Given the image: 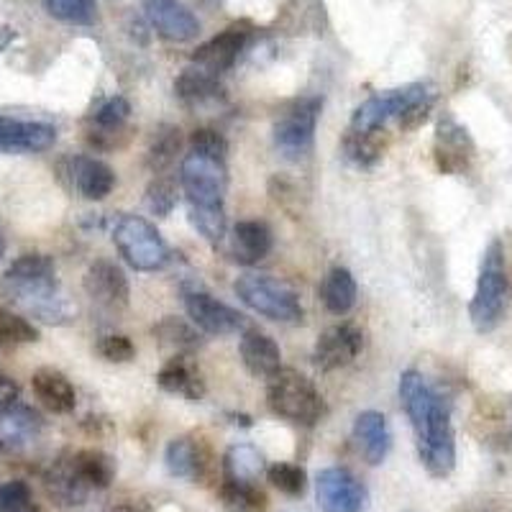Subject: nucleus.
Instances as JSON below:
<instances>
[{
    "label": "nucleus",
    "mask_w": 512,
    "mask_h": 512,
    "mask_svg": "<svg viewBox=\"0 0 512 512\" xmlns=\"http://www.w3.org/2000/svg\"><path fill=\"white\" fill-rule=\"evenodd\" d=\"M70 180L85 200H105L116 187V172L95 157L70 159Z\"/></svg>",
    "instance_id": "20"
},
{
    "label": "nucleus",
    "mask_w": 512,
    "mask_h": 512,
    "mask_svg": "<svg viewBox=\"0 0 512 512\" xmlns=\"http://www.w3.org/2000/svg\"><path fill=\"white\" fill-rule=\"evenodd\" d=\"M364 349V333L351 323L331 326L318 336L313 361L320 372H333V369L349 367L351 361Z\"/></svg>",
    "instance_id": "12"
},
{
    "label": "nucleus",
    "mask_w": 512,
    "mask_h": 512,
    "mask_svg": "<svg viewBox=\"0 0 512 512\" xmlns=\"http://www.w3.org/2000/svg\"><path fill=\"white\" fill-rule=\"evenodd\" d=\"M41 433V418L26 405H13V408L0 413V454L16 456L29 451Z\"/></svg>",
    "instance_id": "17"
},
{
    "label": "nucleus",
    "mask_w": 512,
    "mask_h": 512,
    "mask_svg": "<svg viewBox=\"0 0 512 512\" xmlns=\"http://www.w3.org/2000/svg\"><path fill=\"white\" fill-rule=\"evenodd\" d=\"M239 354L251 377L272 379L282 369V351L277 341L267 333L254 331V328L244 331V336H241Z\"/></svg>",
    "instance_id": "18"
},
{
    "label": "nucleus",
    "mask_w": 512,
    "mask_h": 512,
    "mask_svg": "<svg viewBox=\"0 0 512 512\" xmlns=\"http://www.w3.org/2000/svg\"><path fill=\"white\" fill-rule=\"evenodd\" d=\"M75 461L77 474L82 477V482L88 484L90 489H105L116 477V464L108 454L98 451V448H85V451H77L72 454Z\"/></svg>",
    "instance_id": "30"
},
{
    "label": "nucleus",
    "mask_w": 512,
    "mask_h": 512,
    "mask_svg": "<svg viewBox=\"0 0 512 512\" xmlns=\"http://www.w3.org/2000/svg\"><path fill=\"white\" fill-rule=\"evenodd\" d=\"M0 254H3V239H0Z\"/></svg>",
    "instance_id": "45"
},
{
    "label": "nucleus",
    "mask_w": 512,
    "mask_h": 512,
    "mask_svg": "<svg viewBox=\"0 0 512 512\" xmlns=\"http://www.w3.org/2000/svg\"><path fill=\"white\" fill-rule=\"evenodd\" d=\"M320 98H300L274 121V144L287 159H300L313 144L320 116Z\"/></svg>",
    "instance_id": "9"
},
{
    "label": "nucleus",
    "mask_w": 512,
    "mask_h": 512,
    "mask_svg": "<svg viewBox=\"0 0 512 512\" xmlns=\"http://www.w3.org/2000/svg\"><path fill=\"white\" fill-rule=\"evenodd\" d=\"M264 472V456L251 443H236L223 456L226 482H256Z\"/></svg>",
    "instance_id": "27"
},
{
    "label": "nucleus",
    "mask_w": 512,
    "mask_h": 512,
    "mask_svg": "<svg viewBox=\"0 0 512 512\" xmlns=\"http://www.w3.org/2000/svg\"><path fill=\"white\" fill-rule=\"evenodd\" d=\"M267 477L274 487L280 489L282 495L300 497L305 492V484H308V477H305V469L297 464H287V461H280L267 469Z\"/></svg>",
    "instance_id": "35"
},
{
    "label": "nucleus",
    "mask_w": 512,
    "mask_h": 512,
    "mask_svg": "<svg viewBox=\"0 0 512 512\" xmlns=\"http://www.w3.org/2000/svg\"><path fill=\"white\" fill-rule=\"evenodd\" d=\"M31 387H34L36 400H39L47 410H52V413L64 415L75 410V387H72L70 379L64 377L62 372H57V369H39V372H34Z\"/></svg>",
    "instance_id": "23"
},
{
    "label": "nucleus",
    "mask_w": 512,
    "mask_h": 512,
    "mask_svg": "<svg viewBox=\"0 0 512 512\" xmlns=\"http://www.w3.org/2000/svg\"><path fill=\"white\" fill-rule=\"evenodd\" d=\"M185 308L192 326H198L200 331L210 333V336H231V333L244 328V315L233 310L231 305L221 303L218 297L208 295V292H187Z\"/></svg>",
    "instance_id": "11"
},
{
    "label": "nucleus",
    "mask_w": 512,
    "mask_h": 512,
    "mask_svg": "<svg viewBox=\"0 0 512 512\" xmlns=\"http://www.w3.org/2000/svg\"><path fill=\"white\" fill-rule=\"evenodd\" d=\"M175 93L182 103L187 105H203L210 100L221 98V85H218V77L210 75V72L200 70V67H187L175 82Z\"/></svg>",
    "instance_id": "26"
},
{
    "label": "nucleus",
    "mask_w": 512,
    "mask_h": 512,
    "mask_svg": "<svg viewBox=\"0 0 512 512\" xmlns=\"http://www.w3.org/2000/svg\"><path fill=\"white\" fill-rule=\"evenodd\" d=\"M344 149H346V157L354 159V162L361 164V167L372 164L374 159L379 157V152H382V149H379V141L374 139V134H354V131L346 136Z\"/></svg>",
    "instance_id": "41"
},
{
    "label": "nucleus",
    "mask_w": 512,
    "mask_h": 512,
    "mask_svg": "<svg viewBox=\"0 0 512 512\" xmlns=\"http://www.w3.org/2000/svg\"><path fill=\"white\" fill-rule=\"evenodd\" d=\"M190 152L210 159H226L228 144L216 128H195L190 136Z\"/></svg>",
    "instance_id": "39"
},
{
    "label": "nucleus",
    "mask_w": 512,
    "mask_h": 512,
    "mask_svg": "<svg viewBox=\"0 0 512 512\" xmlns=\"http://www.w3.org/2000/svg\"><path fill=\"white\" fill-rule=\"evenodd\" d=\"M507 295H510V282H507L505 249H502L500 241H492L484 251L477 292L469 303V318H472L477 331L489 333L500 326L507 308Z\"/></svg>",
    "instance_id": "4"
},
{
    "label": "nucleus",
    "mask_w": 512,
    "mask_h": 512,
    "mask_svg": "<svg viewBox=\"0 0 512 512\" xmlns=\"http://www.w3.org/2000/svg\"><path fill=\"white\" fill-rule=\"evenodd\" d=\"M144 13L157 34L167 41L182 44L200 34V21L180 0H144Z\"/></svg>",
    "instance_id": "16"
},
{
    "label": "nucleus",
    "mask_w": 512,
    "mask_h": 512,
    "mask_svg": "<svg viewBox=\"0 0 512 512\" xmlns=\"http://www.w3.org/2000/svg\"><path fill=\"white\" fill-rule=\"evenodd\" d=\"M154 336H159V341H162V344L175 346L177 351L192 349V346L198 344V333L192 331V326H187L185 320L172 318V315H167L162 323H157V326H154Z\"/></svg>",
    "instance_id": "37"
},
{
    "label": "nucleus",
    "mask_w": 512,
    "mask_h": 512,
    "mask_svg": "<svg viewBox=\"0 0 512 512\" xmlns=\"http://www.w3.org/2000/svg\"><path fill=\"white\" fill-rule=\"evenodd\" d=\"M354 441L359 446L361 456L369 461L372 466L382 464L390 454L392 436L390 428H387V418L377 410H367L354 420Z\"/></svg>",
    "instance_id": "21"
},
{
    "label": "nucleus",
    "mask_w": 512,
    "mask_h": 512,
    "mask_svg": "<svg viewBox=\"0 0 512 512\" xmlns=\"http://www.w3.org/2000/svg\"><path fill=\"white\" fill-rule=\"evenodd\" d=\"M438 164L441 169H448V172H454L464 164V159L469 157L472 152V144H469V136L461 126H456L454 121H441L438 126Z\"/></svg>",
    "instance_id": "28"
},
{
    "label": "nucleus",
    "mask_w": 512,
    "mask_h": 512,
    "mask_svg": "<svg viewBox=\"0 0 512 512\" xmlns=\"http://www.w3.org/2000/svg\"><path fill=\"white\" fill-rule=\"evenodd\" d=\"M180 146H182L180 128H175V126L159 128L157 136H154V141H152V149H149V167H152L157 175L159 172H164L169 164L175 162L177 152H180Z\"/></svg>",
    "instance_id": "33"
},
{
    "label": "nucleus",
    "mask_w": 512,
    "mask_h": 512,
    "mask_svg": "<svg viewBox=\"0 0 512 512\" xmlns=\"http://www.w3.org/2000/svg\"><path fill=\"white\" fill-rule=\"evenodd\" d=\"M177 185L169 177H154L146 187V208L152 210L154 216H169L177 205Z\"/></svg>",
    "instance_id": "36"
},
{
    "label": "nucleus",
    "mask_w": 512,
    "mask_h": 512,
    "mask_svg": "<svg viewBox=\"0 0 512 512\" xmlns=\"http://www.w3.org/2000/svg\"><path fill=\"white\" fill-rule=\"evenodd\" d=\"M315 497L323 512H361L367 505V489L349 469L328 466L315 477Z\"/></svg>",
    "instance_id": "10"
},
{
    "label": "nucleus",
    "mask_w": 512,
    "mask_h": 512,
    "mask_svg": "<svg viewBox=\"0 0 512 512\" xmlns=\"http://www.w3.org/2000/svg\"><path fill=\"white\" fill-rule=\"evenodd\" d=\"M249 36H251V29L246 24L228 26V29H223L218 36L205 41L203 47L195 49V54H192V64L218 77L221 72L231 70L233 64H236L239 54L244 52L246 44H249Z\"/></svg>",
    "instance_id": "13"
},
{
    "label": "nucleus",
    "mask_w": 512,
    "mask_h": 512,
    "mask_svg": "<svg viewBox=\"0 0 512 512\" xmlns=\"http://www.w3.org/2000/svg\"><path fill=\"white\" fill-rule=\"evenodd\" d=\"M0 292L8 303L44 323H67L75 318L77 308L70 297L59 290L54 262L47 254H24L6 269L0 280Z\"/></svg>",
    "instance_id": "2"
},
{
    "label": "nucleus",
    "mask_w": 512,
    "mask_h": 512,
    "mask_svg": "<svg viewBox=\"0 0 512 512\" xmlns=\"http://www.w3.org/2000/svg\"><path fill=\"white\" fill-rule=\"evenodd\" d=\"M167 469L172 477L180 479H200L203 477V451L192 438H175L167 446Z\"/></svg>",
    "instance_id": "29"
},
{
    "label": "nucleus",
    "mask_w": 512,
    "mask_h": 512,
    "mask_svg": "<svg viewBox=\"0 0 512 512\" xmlns=\"http://www.w3.org/2000/svg\"><path fill=\"white\" fill-rule=\"evenodd\" d=\"M113 244L123 262L136 272H157L167 264V244L157 226L141 216H121L113 228Z\"/></svg>",
    "instance_id": "7"
},
{
    "label": "nucleus",
    "mask_w": 512,
    "mask_h": 512,
    "mask_svg": "<svg viewBox=\"0 0 512 512\" xmlns=\"http://www.w3.org/2000/svg\"><path fill=\"white\" fill-rule=\"evenodd\" d=\"M180 185L190 210H226L228 175L221 159L187 154L180 169Z\"/></svg>",
    "instance_id": "8"
},
{
    "label": "nucleus",
    "mask_w": 512,
    "mask_h": 512,
    "mask_svg": "<svg viewBox=\"0 0 512 512\" xmlns=\"http://www.w3.org/2000/svg\"><path fill=\"white\" fill-rule=\"evenodd\" d=\"M18 400V384L8 377H0V413L13 408Z\"/></svg>",
    "instance_id": "43"
},
{
    "label": "nucleus",
    "mask_w": 512,
    "mask_h": 512,
    "mask_svg": "<svg viewBox=\"0 0 512 512\" xmlns=\"http://www.w3.org/2000/svg\"><path fill=\"white\" fill-rule=\"evenodd\" d=\"M433 100H436V93L425 82H413L405 88L377 93L356 108L354 118H351V131L354 134H377L379 128L392 118H400L402 128H415L420 121H425L428 111L433 108Z\"/></svg>",
    "instance_id": "3"
},
{
    "label": "nucleus",
    "mask_w": 512,
    "mask_h": 512,
    "mask_svg": "<svg viewBox=\"0 0 512 512\" xmlns=\"http://www.w3.org/2000/svg\"><path fill=\"white\" fill-rule=\"evenodd\" d=\"M111 512H134V510H131V507H116V510H111Z\"/></svg>",
    "instance_id": "44"
},
{
    "label": "nucleus",
    "mask_w": 512,
    "mask_h": 512,
    "mask_svg": "<svg viewBox=\"0 0 512 512\" xmlns=\"http://www.w3.org/2000/svg\"><path fill=\"white\" fill-rule=\"evenodd\" d=\"M267 405L274 415L297 425H315L326 413V402L313 382L295 369H280L269 379Z\"/></svg>",
    "instance_id": "5"
},
{
    "label": "nucleus",
    "mask_w": 512,
    "mask_h": 512,
    "mask_svg": "<svg viewBox=\"0 0 512 512\" xmlns=\"http://www.w3.org/2000/svg\"><path fill=\"white\" fill-rule=\"evenodd\" d=\"M54 141H57V128L52 123L0 116V154L47 152Z\"/></svg>",
    "instance_id": "14"
},
{
    "label": "nucleus",
    "mask_w": 512,
    "mask_h": 512,
    "mask_svg": "<svg viewBox=\"0 0 512 512\" xmlns=\"http://www.w3.org/2000/svg\"><path fill=\"white\" fill-rule=\"evenodd\" d=\"M128 113H131V105L126 98L116 95V98H108L98 111H95L93 121L100 131H116L123 123L128 121Z\"/></svg>",
    "instance_id": "40"
},
{
    "label": "nucleus",
    "mask_w": 512,
    "mask_h": 512,
    "mask_svg": "<svg viewBox=\"0 0 512 512\" xmlns=\"http://www.w3.org/2000/svg\"><path fill=\"white\" fill-rule=\"evenodd\" d=\"M44 8L52 18L72 26H93L98 21L95 0H44Z\"/></svg>",
    "instance_id": "32"
},
{
    "label": "nucleus",
    "mask_w": 512,
    "mask_h": 512,
    "mask_svg": "<svg viewBox=\"0 0 512 512\" xmlns=\"http://www.w3.org/2000/svg\"><path fill=\"white\" fill-rule=\"evenodd\" d=\"M39 341V331L31 320L24 315L13 313L8 308H0V344L18 346V344H34Z\"/></svg>",
    "instance_id": "34"
},
{
    "label": "nucleus",
    "mask_w": 512,
    "mask_h": 512,
    "mask_svg": "<svg viewBox=\"0 0 512 512\" xmlns=\"http://www.w3.org/2000/svg\"><path fill=\"white\" fill-rule=\"evenodd\" d=\"M157 382L162 390L175 392V395H185L190 400H200L203 397V379L200 372L192 367L185 356H175L169 359L157 374Z\"/></svg>",
    "instance_id": "24"
},
{
    "label": "nucleus",
    "mask_w": 512,
    "mask_h": 512,
    "mask_svg": "<svg viewBox=\"0 0 512 512\" xmlns=\"http://www.w3.org/2000/svg\"><path fill=\"white\" fill-rule=\"evenodd\" d=\"M233 290L246 308L264 318L277 320V323L303 320V305H300L297 292L287 282L274 280L269 274H241Z\"/></svg>",
    "instance_id": "6"
},
{
    "label": "nucleus",
    "mask_w": 512,
    "mask_h": 512,
    "mask_svg": "<svg viewBox=\"0 0 512 512\" xmlns=\"http://www.w3.org/2000/svg\"><path fill=\"white\" fill-rule=\"evenodd\" d=\"M400 400L413 425L423 466L431 477H448L456 466V441L446 400L415 369L400 377Z\"/></svg>",
    "instance_id": "1"
},
{
    "label": "nucleus",
    "mask_w": 512,
    "mask_h": 512,
    "mask_svg": "<svg viewBox=\"0 0 512 512\" xmlns=\"http://www.w3.org/2000/svg\"><path fill=\"white\" fill-rule=\"evenodd\" d=\"M82 285H85V292L93 303L111 310L126 308L128 297H131L128 277L116 262H108V259H98V262L90 264Z\"/></svg>",
    "instance_id": "15"
},
{
    "label": "nucleus",
    "mask_w": 512,
    "mask_h": 512,
    "mask_svg": "<svg viewBox=\"0 0 512 512\" xmlns=\"http://www.w3.org/2000/svg\"><path fill=\"white\" fill-rule=\"evenodd\" d=\"M98 354L103 356L105 361H113V364H126L136 356L134 344L131 338L121 336V333H108L98 341Z\"/></svg>",
    "instance_id": "42"
},
{
    "label": "nucleus",
    "mask_w": 512,
    "mask_h": 512,
    "mask_svg": "<svg viewBox=\"0 0 512 512\" xmlns=\"http://www.w3.org/2000/svg\"><path fill=\"white\" fill-rule=\"evenodd\" d=\"M221 502L228 512H264L267 495L254 482H223Z\"/></svg>",
    "instance_id": "31"
},
{
    "label": "nucleus",
    "mask_w": 512,
    "mask_h": 512,
    "mask_svg": "<svg viewBox=\"0 0 512 512\" xmlns=\"http://www.w3.org/2000/svg\"><path fill=\"white\" fill-rule=\"evenodd\" d=\"M272 251V231L262 221H239L231 236V256L233 262L249 264L262 262L264 256Z\"/></svg>",
    "instance_id": "22"
},
{
    "label": "nucleus",
    "mask_w": 512,
    "mask_h": 512,
    "mask_svg": "<svg viewBox=\"0 0 512 512\" xmlns=\"http://www.w3.org/2000/svg\"><path fill=\"white\" fill-rule=\"evenodd\" d=\"M320 300L328 313L346 315L356 303V282L349 269L333 267L320 282Z\"/></svg>",
    "instance_id": "25"
},
{
    "label": "nucleus",
    "mask_w": 512,
    "mask_h": 512,
    "mask_svg": "<svg viewBox=\"0 0 512 512\" xmlns=\"http://www.w3.org/2000/svg\"><path fill=\"white\" fill-rule=\"evenodd\" d=\"M0 512H39L31 502L29 484L21 479L0 484Z\"/></svg>",
    "instance_id": "38"
},
{
    "label": "nucleus",
    "mask_w": 512,
    "mask_h": 512,
    "mask_svg": "<svg viewBox=\"0 0 512 512\" xmlns=\"http://www.w3.org/2000/svg\"><path fill=\"white\" fill-rule=\"evenodd\" d=\"M44 487H47L49 497L57 502L59 507H75L88 500L90 487L82 482V477L77 474L75 461L72 454H64L54 461L52 466L44 474Z\"/></svg>",
    "instance_id": "19"
}]
</instances>
